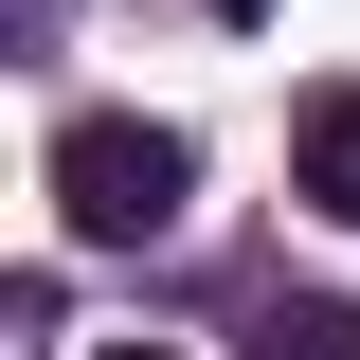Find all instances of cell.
<instances>
[{
    "label": "cell",
    "instance_id": "obj_1",
    "mask_svg": "<svg viewBox=\"0 0 360 360\" xmlns=\"http://www.w3.org/2000/svg\"><path fill=\"white\" fill-rule=\"evenodd\" d=\"M180 198H198V144L180 127H144V108H72V127H54V217H72L90 252H144Z\"/></svg>",
    "mask_w": 360,
    "mask_h": 360
},
{
    "label": "cell",
    "instance_id": "obj_2",
    "mask_svg": "<svg viewBox=\"0 0 360 360\" xmlns=\"http://www.w3.org/2000/svg\"><path fill=\"white\" fill-rule=\"evenodd\" d=\"M288 162H307V198H324V217H360V90H307Z\"/></svg>",
    "mask_w": 360,
    "mask_h": 360
},
{
    "label": "cell",
    "instance_id": "obj_3",
    "mask_svg": "<svg viewBox=\"0 0 360 360\" xmlns=\"http://www.w3.org/2000/svg\"><path fill=\"white\" fill-rule=\"evenodd\" d=\"M252 360H360V307H270Z\"/></svg>",
    "mask_w": 360,
    "mask_h": 360
},
{
    "label": "cell",
    "instance_id": "obj_4",
    "mask_svg": "<svg viewBox=\"0 0 360 360\" xmlns=\"http://www.w3.org/2000/svg\"><path fill=\"white\" fill-rule=\"evenodd\" d=\"M217 18H270V0H217Z\"/></svg>",
    "mask_w": 360,
    "mask_h": 360
},
{
    "label": "cell",
    "instance_id": "obj_5",
    "mask_svg": "<svg viewBox=\"0 0 360 360\" xmlns=\"http://www.w3.org/2000/svg\"><path fill=\"white\" fill-rule=\"evenodd\" d=\"M127 360H144V342H127Z\"/></svg>",
    "mask_w": 360,
    "mask_h": 360
}]
</instances>
